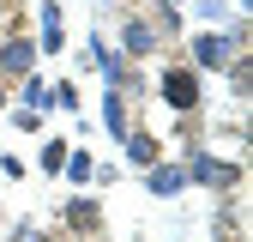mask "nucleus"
<instances>
[{"mask_svg":"<svg viewBox=\"0 0 253 242\" xmlns=\"http://www.w3.org/2000/svg\"><path fill=\"white\" fill-rule=\"evenodd\" d=\"M169 97H175V103H193V79L175 73V79H169Z\"/></svg>","mask_w":253,"mask_h":242,"instance_id":"nucleus-1","label":"nucleus"}]
</instances>
